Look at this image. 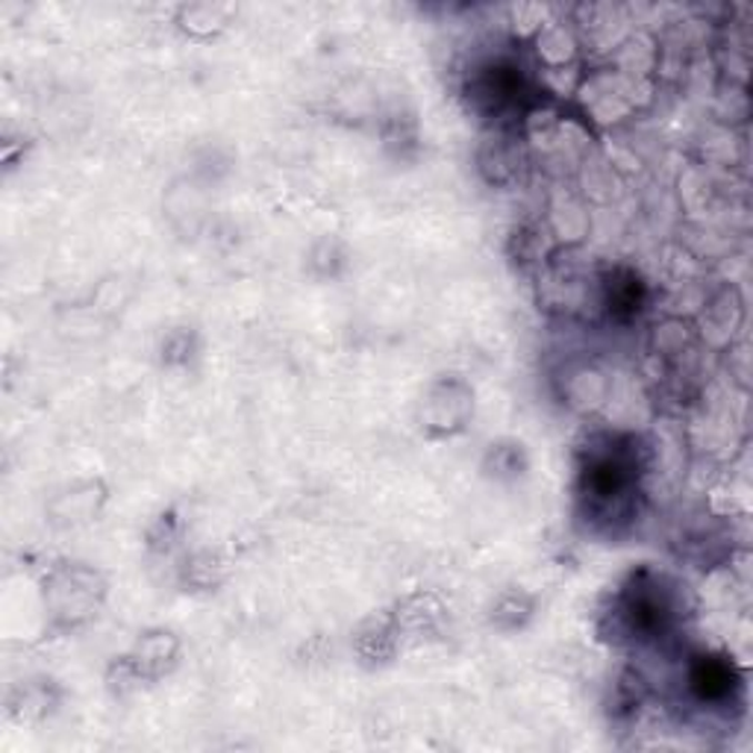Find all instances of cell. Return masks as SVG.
<instances>
[{"mask_svg": "<svg viewBox=\"0 0 753 753\" xmlns=\"http://www.w3.org/2000/svg\"><path fill=\"white\" fill-rule=\"evenodd\" d=\"M733 686H736V669L730 662L703 656L692 669V689L703 701H721L733 692Z\"/></svg>", "mask_w": 753, "mask_h": 753, "instance_id": "1", "label": "cell"}]
</instances>
